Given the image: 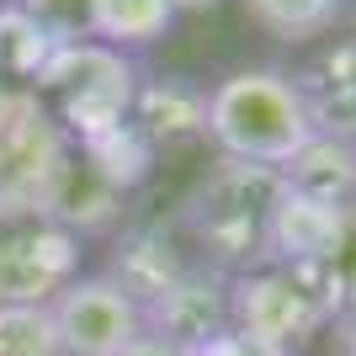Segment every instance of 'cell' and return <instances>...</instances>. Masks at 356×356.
<instances>
[{"label": "cell", "mask_w": 356, "mask_h": 356, "mask_svg": "<svg viewBox=\"0 0 356 356\" xmlns=\"http://www.w3.org/2000/svg\"><path fill=\"white\" fill-rule=\"evenodd\" d=\"M74 154H80L106 186H118L122 197L134 192L138 181L149 176V165H154V149H149V138L138 134L134 122H112V128H102V134L80 138Z\"/></svg>", "instance_id": "obj_15"}, {"label": "cell", "mask_w": 356, "mask_h": 356, "mask_svg": "<svg viewBox=\"0 0 356 356\" xmlns=\"http://www.w3.org/2000/svg\"><path fill=\"white\" fill-rule=\"evenodd\" d=\"M138 80H144V70L134 64V54L106 48L96 38H64L27 90L43 96V106L59 118V128L80 144V138L112 128V122H128Z\"/></svg>", "instance_id": "obj_4"}, {"label": "cell", "mask_w": 356, "mask_h": 356, "mask_svg": "<svg viewBox=\"0 0 356 356\" xmlns=\"http://www.w3.org/2000/svg\"><path fill=\"white\" fill-rule=\"evenodd\" d=\"M330 325L325 298L309 287L303 271L255 266L229 277V330L266 356H303L314 335Z\"/></svg>", "instance_id": "obj_5"}, {"label": "cell", "mask_w": 356, "mask_h": 356, "mask_svg": "<svg viewBox=\"0 0 356 356\" xmlns=\"http://www.w3.org/2000/svg\"><path fill=\"white\" fill-rule=\"evenodd\" d=\"M80 277V234L48 218L0 223V303H48Z\"/></svg>", "instance_id": "obj_7"}, {"label": "cell", "mask_w": 356, "mask_h": 356, "mask_svg": "<svg viewBox=\"0 0 356 356\" xmlns=\"http://www.w3.org/2000/svg\"><path fill=\"white\" fill-rule=\"evenodd\" d=\"M144 330L181 346V351L208 346L213 335L229 330V277L218 266L192 261L154 303H144Z\"/></svg>", "instance_id": "obj_8"}, {"label": "cell", "mask_w": 356, "mask_h": 356, "mask_svg": "<svg viewBox=\"0 0 356 356\" xmlns=\"http://www.w3.org/2000/svg\"><path fill=\"white\" fill-rule=\"evenodd\" d=\"M176 11H197V6H218V0H170Z\"/></svg>", "instance_id": "obj_23"}, {"label": "cell", "mask_w": 356, "mask_h": 356, "mask_svg": "<svg viewBox=\"0 0 356 356\" xmlns=\"http://www.w3.org/2000/svg\"><path fill=\"white\" fill-rule=\"evenodd\" d=\"M128 122L149 138V149L192 144L202 138V122H208V86L192 74H144Z\"/></svg>", "instance_id": "obj_11"}, {"label": "cell", "mask_w": 356, "mask_h": 356, "mask_svg": "<svg viewBox=\"0 0 356 356\" xmlns=\"http://www.w3.org/2000/svg\"><path fill=\"white\" fill-rule=\"evenodd\" d=\"M170 27H176L170 0H86V38L122 54L154 48Z\"/></svg>", "instance_id": "obj_14"}, {"label": "cell", "mask_w": 356, "mask_h": 356, "mask_svg": "<svg viewBox=\"0 0 356 356\" xmlns=\"http://www.w3.org/2000/svg\"><path fill=\"white\" fill-rule=\"evenodd\" d=\"M282 181L293 192L325 202V208H356V144L314 134L309 144L282 165Z\"/></svg>", "instance_id": "obj_13"}, {"label": "cell", "mask_w": 356, "mask_h": 356, "mask_svg": "<svg viewBox=\"0 0 356 356\" xmlns=\"http://www.w3.org/2000/svg\"><path fill=\"white\" fill-rule=\"evenodd\" d=\"M64 356H122L144 341V309L106 271H80L48 298Z\"/></svg>", "instance_id": "obj_6"}, {"label": "cell", "mask_w": 356, "mask_h": 356, "mask_svg": "<svg viewBox=\"0 0 356 356\" xmlns=\"http://www.w3.org/2000/svg\"><path fill=\"white\" fill-rule=\"evenodd\" d=\"M282 197V170L218 160L176 208V229L186 234L202 266L223 277L266 266V218Z\"/></svg>", "instance_id": "obj_2"}, {"label": "cell", "mask_w": 356, "mask_h": 356, "mask_svg": "<svg viewBox=\"0 0 356 356\" xmlns=\"http://www.w3.org/2000/svg\"><path fill=\"white\" fill-rule=\"evenodd\" d=\"M74 165V138L27 86L0 80V223L54 218Z\"/></svg>", "instance_id": "obj_3"}, {"label": "cell", "mask_w": 356, "mask_h": 356, "mask_svg": "<svg viewBox=\"0 0 356 356\" xmlns=\"http://www.w3.org/2000/svg\"><path fill=\"white\" fill-rule=\"evenodd\" d=\"M122 356H192V351H181V346L160 341V335H144V341H138L134 351H122Z\"/></svg>", "instance_id": "obj_21"}, {"label": "cell", "mask_w": 356, "mask_h": 356, "mask_svg": "<svg viewBox=\"0 0 356 356\" xmlns=\"http://www.w3.org/2000/svg\"><path fill=\"white\" fill-rule=\"evenodd\" d=\"M293 271V266H287ZM303 277H309V287L319 298H325L330 309V325L341 319V314H356V208L341 213V223H335V239L325 245V255L314 261V266H298Z\"/></svg>", "instance_id": "obj_16"}, {"label": "cell", "mask_w": 356, "mask_h": 356, "mask_svg": "<svg viewBox=\"0 0 356 356\" xmlns=\"http://www.w3.org/2000/svg\"><path fill=\"white\" fill-rule=\"evenodd\" d=\"M346 208H325V202H314V197L293 192L282 181V197H277V208L266 218V266H314L325 245L335 239V223H341Z\"/></svg>", "instance_id": "obj_12"}, {"label": "cell", "mask_w": 356, "mask_h": 356, "mask_svg": "<svg viewBox=\"0 0 356 356\" xmlns=\"http://www.w3.org/2000/svg\"><path fill=\"white\" fill-rule=\"evenodd\" d=\"M0 356H64L48 303H0Z\"/></svg>", "instance_id": "obj_19"}, {"label": "cell", "mask_w": 356, "mask_h": 356, "mask_svg": "<svg viewBox=\"0 0 356 356\" xmlns=\"http://www.w3.org/2000/svg\"><path fill=\"white\" fill-rule=\"evenodd\" d=\"M335 351L356 356V314H341V319H335Z\"/></svg>", "instance_id": "obj_22"}, {"label": "cell", "mask_w": 356, "mask_h": 356, "mask_svg": "<svg viewBox=\"0 0 356 356\" xmlns=\"http://www.w3.org/2000/svg\"><path fill=\"white\" fill-rule=\"evenodd\" d=\"M293 86L309 106L314 134L356 144V38L319 48L303 70H293Z\"/></svg>", "instance_id": "obj_10"}, {"label": "cell", "mask_w": 356, "mask_h": 356, "mask_svg": "<svg viewBox=\"0 0 356 356\" xmlns=\"http://www.w3.org/2000/svg\"><path fill=\"white\" fill-rule=\"evenodd\" d=\"M250 27H261L277 43H319L346 16V0H239Z\"/></svg>", "instance_id": "obj_18"}, {"label": "cell", "mask_w": 356, "mask_h": 356, "mask_svg": "<svg viewBox=\"0 0 356 356\" xmlns=\"http://www.w3.org/2000/svg\"><path fill=\"white\" fill-rule=\"evenodd\" d=\"M59 43L64 38H54V32H48L38 16H27L16 0L0 6V80H6V86H32L38 70L54 59Z\"/></svg>", "instance_id": "obj_17"}, {"label": "cell", "mask_w": 356, "mask_h": 356, "mask_svg": "<svg viewBox=\"0 0 356 356\" xmlns=\"http://www.w3.org/2000/svg\"><path fill=\"white\" fill-rule=\"evenodd\" d=\"M27 16H38L54 38H86V0H16Z\"/></svg>", "instance_id": "obj_20"}, {"label": "cell", "mask_w": 356, "mask_h": 356, "mask_svg": "<svg viewBox=\"0 0 356 356\" xmlns=\"http://www.w3.org/2000/svg\"><path fill=\"white\" fill-rule=\"evenodd\" d=\"M186 266H192V250H186V234L176 229V218H134L118 234V245H112L106 277L144 309V303H154Z\"/></svg>", "instance_id": "obj_9"}, {"label": "cell", "mask_w": 356, "mask_h": 356, "mask_svg": "<svg viewBox=\"0 0 356 356\" xmlns=\"http://www.w3.org/2000/svg\"><path fill=\"white\" fill-rule=\"evenodd\" d=\"M202 138L218 149V160L282 170L314 138V122H309V106H303V96L293 86V70L239 64L223 80H213Z\"/></svg>", "instance_id": "obj_1"}]
</instances>
